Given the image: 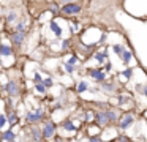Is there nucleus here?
<instances>
[{"label":"nucleus","instance_id":"33","mask_svg":"<svg viewBox=\"0 0 147 142\" xmlns=\"http://www.w3.org/2000/svg\"><path fill=\"white\" fill-rule=\"evenodd\" d=\"M146 123H147V120H146Z\"/></svg>","mask_w":147,"mask_h":142},{"label":"nucleus","instance_id":"18","mask_svg":"<svg viewBox=\"0 0 147 142\" xmlns=\"http://www.w3.org/2000/svg\"><path fill=\"white\" fill-rule=\"evenodd\" d=\"M86 90H89V82L87 81H79L76 85V92L78 93H84Z\"/></svg>","mask_w":147,"mask_h":142},{"label":"nucleus","instance_id":"26","mask_svg":"<svg viewBox=\"0 0 147 142\" xmlns=\"http://www.w3.org/2000/svg\"><path fill=\"white\" fill-rule=\"evenodd\" d=\"M7 122H8V120H7V114H0V129L3 128Z\"/></svg>","mask_w":147,"mask_h":142},{"label":"nucleus","instance_id":"16","mask_svg":"<svg viewBox=\"0 0 147 142\" xmlns=\"http://www.w3.org/2000/svg\"><path fill=\"white\" fill-rule=\"evenodd\" d=\"M60 126L63 129H67V131H76V126H74V123H73V120L71 118H65V120H62L60 122Z\"/></svg>","mask_w":147,"mask_h":142},{"label":"nucleus","instance_id":"32","mask_svg":"<svg viewBox=\"0 0 147 142\" xmlns=\"http://www.w3.org/2000/svg\"><path fill=\"white\" fill-rule=\"evenodd\" d=\"M0 66H2V57H0Z\"/></svg>","mask_w":147,"mask_h":142},{"label":"nucleus","instance_id":"10","mask_svg":"<svg viewBox=\"0 0 147 142\" xmlns=\"http://www.w3.org/2000/svg\"><path fill=\"white\" fill-rule=\"evenodd\" d=\"M3 88L10 98H19L21 96V85L18 81H8Z\"/></svg>","mask_w":147,"mask_h":142},{"label":"nucleus","instance_id":"19","mask_svg":"<svg viewBox=\"0 0 147 142\" xmlns=\"http://www.w3.org/2000/svg\"><path fill=\"white\" fill-rule=\"evenodd\" d=\"M127 49V47H125V44H122V43H115V44H112V50H114L115 54H117L119 57L122 55V54H123V50Z\"/></svg>","mask_w":147,"mask_h":142},{"label":"nucleus","instance_id":"30","mask_svg":"<svg viewBox=\"0 0 147 142\" xmlns=\"http://www.w3.org/2000/svg\"><path fill=\"white\" fill-rule=\"evenodd\" d=\"M89 141H101V134H96V136H90Z\"/></svg>","mask_w":147,"mask_h":142},{"label":"nucleus","instance_id":"11","mask_svg":"<svg viewBox=\"0 0 147 142\" xmlns=\"http://www.w3.org/2000/svg\"><path fill=\"white\" fill-rule=\"evenodd\" d=\"M87 74L93 79L95 82H103L106 79V71L100 66V68H87Z\"/></svg>","mask_w":147,"mask_h":142},{"label":"nucleus","instance_id":"22","mask_svg":"<svg viewBox=\"0 0 147 142\" xmlns=\"http://www.w3.org/2000/svg\"><path fill=\"white\" fill-rule=\"evenodd\" d=\"M114 141L115 142H122V141H123V142H131L133 139H131L130 136H127V134H119L117 137H114Z\"/></svg>","mask_w":147,"mask_h":142},{"label":"nucleus","instance_id":"5","mask_svg":"<svg viewBox=\"0 0 147 142\" xmlns=\"http://www.w3.org/2000/svg\"><path fill=\"white\" fill-rule=\"evenodd\" d=\"M134 120H136V117H134V110L122 112L120 118H119V122H117V128L119 129H128L134 123Z\"/></svg>","mask_w":147,"mask_h":142},{"label":"nucleus","instance_id":"24","mask_svg":"<svg viewBox=\"0 0 147 142\" xmlns=\"http://www.w3.org/2000/svg\"><path fill=\"white\" fill-rule=\"evenodd\" d=\"M41 82H43V84H45V85H46V87H48V88L54 87V81H52L51 77H46V79H43Z\"/></svg>","mask_w":147,"mask_h":142},{"label":"nucleus","instance_id":"4","mask_svg":"<svg viewBox=\"0 0 147 142\" xmlns=\"http://www.w3.org/2000/svg\"><path fill=\"white\" fill-rule=\"evenodd\" d=\"M27 5H38V3H41V5H45L46 11H51L52 14H54V17L60 13V6H59V3L55 2V0H26Z\"/></svg>","mask_w":147,"mask_h":142},{"label":"nucleus","instance_id":"23","mask_svg":"<svg viewBox=\"0 0 147 142\" xmlns=\"http://www.w3.org/2000/svg\"><path fill=\"white\" fill-rule=\"evenodd\" d=\"M35 90L40 92V93H46V90H48V87H46L43 82H36L35 84Z\"/></svg>","mask_w":147,"mask_h":142},{"label":"nucleus","instance_id":"3","mask_svg":"<svg viewBox=\"0 0 147 142\" xmlns=\"http://www.w3.org/2000/svg\"><path fill=\"white\" fill-rule=\"evenodd\" d=\"M49 117L46 115V110L43 109V106H40L38 109H35V110H29V112L26 114V122H27V125L29 123H43V122H46Z\"/></svg>","mask_w":147,"mask_h":142},{"label":"nucleus","instance_id":"1","mask_svg":"<svg viewBox=\"0 0 147 142\" xmlns=\"http://www.w3.org/2000/svg\"><path fill=\"white\" fill-rule=\"evenodd\" d=\"M119 11L131 16L125 6V0H86L84 11L79 14V19L82 24H86V27H96L106 33L117 32L127 36L125 27L117 21Z\"/></svg>","mask_w":147,"mask_h":142},{"label":"nucleus","instance_id":"9","mask_svg":"<svg viewBox=\"0 0 147 142\" xmlns=\"http://www.w3.org/2000/svg\"><path fill=\"white\" fill-rule=\"evenodd\" d=\"M100 90L105 92L106 95L115 96L119 92V84H117V81H106L105 79L103 82H100Z\"/></svg>","mask_w":147,"mask_h":142},{"label":"nucleus","instance_id":"12","mask_svg":"<svg viewBox=\"0 0 147 142\" xmlns=\"http://www.w3.org/2000/svg\"><path fill=\"white\" fill-rule=\"evenodd\" d=\"M0 141H18V136L14 134L13 129H7V131H0Z\"/></svg>","mask_w":147,"mask_h":142},{"label":"nucleus","instance_id":"27","mask_svg":"<svg viewBox=\"0 0 147 142\" xmlns=\"http://www.w3.org/2000/svg\"><path fill=\"white\" fill-rule=\"evenodd\" d=\"M41 74H40V71H35L33 73V84H36V82H41Z\"/></svg>","mask_w":147,"mask_h":142},{"label":"nucleus","instance_id":"6","mask_svg":"<svg viewBox=\"0 0 147 142\" xmlns=\"http://www.w3.org/2000/svg\"><path fill=\"white\" fill-rule=\"evenodd\" d=\"M26 35H27V30H14L10 33V41H11V46L14 47V50H21V46L26 41Z\"/></svg>","mask_w":147,"mask_h":142},{"label":"nucleus","instance_id":"21","mask_svg":"<svg viewBox=\"0 0 147 142\" xmlns=\"http://www.w3.org/2000/svg\"><path fill=\"white\" fill-rule=\"evenodd\" d=\"M133 73H134V68H127V69H123V71H120L119 74H120V76H123L125 79H131Z\"/></svg>","mask_w":147,"mask_h":142},{"label":"nucleus","instance_id":"2","mask_svg":"<svg viewBox=\"0 0 147 142\" xmlns=\"http://www.w3.org/2000/svg\"><path fill=\"white\" fill-rule=\"evenodd\" d=\"M84 3H86V0H76V2L63 3V5H60V13L57 16L65 19V21H70L71 16H79L84 11Z\"/></svg>","mask_w":147,"mask_h":142},{"label":"nucleus","instance_id":"15","mask_svg":"<svg viewBox=\"0 0 147 142\" xmlns=\"http://www.w3.org/2000/svg\"><path fill=\"white\" fill-rule=\"evenodd\" d=\"M131 59H133V50H130V49H125V50H123V54L120 55V60H122V63H123L125 66H128V65H130V62H131Z\"/></svg>","mask_w":147,"mask_h":142},{"label":"nucleus","instance_id":"17","mask_svg":"<svg viewBox=\"0 0 147 142\" xmlns=\"http://www.w3.org/2000/svg\"><path fill=\"white\" fill-rule=\"evenodd\" d=\"M49 27H51V30L54 32V35H55L57 38H60V36H62V27L54 21V19H51V22H49Z\"/></svg>","mask_w":147,"mask_h":142},{"label":"nucleus","instance_id":"29","mask_svg":"<svg viewBox=\"0 0 147 142\" xmlns=\"http://www.w3.org/2000/svg\"><path fill=\"white\" fill-rule=\"evenodd\" d=\"M111 69H112V63L108 60V62H106V65H105V71H111Z\"/></svg>","mask_w":147,"mask_h":142},{"label":"nucleus","instance_id":"28","mask_svg":"<svg viewBox=\"0 0 147 142\" xmlns=\"http://www.w3.org/2000/svg\"><path fill=\"white\" fill-rule=\"evenodd\" d=\"M78 60H79V59H78L76 55H73L70 60H68V63H71V65H76V63H78Z\"/></svg>","mask_w":147,"mask_h":142},{"label":"nucleus","instance_id":"7","mask_svg":"<svg viewBox=\"0 0 147 142\" xmlns=\"http://www.w3.org/2000/svg\"><path fill=\"white\" fill-rule=\"evenodd\" d=\"M27 134L26 137H22L24 141H45V137H43V131L41 128L38 126V123H29V128H27Z\"/></svg>","mask_w":147,"mask_h":142},{"label":"nucleus","instance_id":"31","mask_svg":"<svg viewBox=\"0 0 147 142\" xmlns=\"http://www.w3.org/2000/svg\"><path fill=\"white\" fill-rule=\"evenodd\" d=\"M57 3H60V5H63V3H70V2H76V0H55Z\"/></svg>","mask_w":147,"mask_h":142},{"label":"nucleus","instance_id":"25","mask_svg":"<svg viewBox=\"0 0 147 142\" xmlns=\"http://www.w3.org/2000/svg\"><path fill=\"white\" fill-rule=\"evenodd\" d=\"M65 69H67L68 74H73L76 68H74V65H71V63H68V62H67V63H65Z\"/></svg>","mask_w":147,"mask_h":142},{"label":"nucleus","instance_id":"8","mask_svg":"<svg viewBox=\"0 0 147 142\" xmlns=\"http://www.w3.org/2000/svg\"><path fill=\"white\" fill-rule=\"evenodd\" d=\"M43 137L45 139H54L55 137V131H57V125L55 122H52L51 118H48L46 122H43Z\"/></svg>","mask_w":147,"mask_h":142},{"label":"nucleus","instance_id":"13","mask_svg":"<svg viewBox=\"0 0 147 142\" xmlns=\"http://www.w3.org/2000/svg\"><path fill=\"white\" fill-rule=\"evenodd\" d=\"M93 59H95L96 62L100 63V65H101V63H106V62H108V49L101 50V52H100V50L96 49V50H95V54H93Z\"/></svg>","mask_w":147,"mask_h":142},{"label":"nucleus","instance_id":"20","mask_svg":"<svg viewBox=\"0 0 147 142\" xmlns=\"http://www.w3.org/2000/svg\"><path fill=\"white\" fill-rule=\"evenodd\" d=\"M134 88H136V92L139 95L147 96V84H136V85H134Z\"/></svg>","mask_w":147,"mask_h":142},{"label":"nucleus","instance_id":"14","mask_svg":"<svg viewBox=\"0 0 147 142\" xmlns=\"http://www.w3.org/2000/svg\"><path fill=\"white\" fill-rule=\"evenodd\" d=\"M14 54V47L11 44H2L0 43V55L2 57H10Z\"/></svg>","mask_w":147,"mask_h":142}]
</instances>
